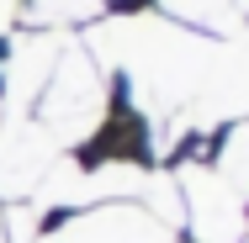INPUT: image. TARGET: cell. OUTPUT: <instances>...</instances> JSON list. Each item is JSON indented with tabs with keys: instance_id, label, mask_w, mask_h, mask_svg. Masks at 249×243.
Segmentation results:
<instances>
[{
	"instance_id": "9c48e42d",
	"label": "cell",
	"mask_w": 249,
	"mask_h": 243,
	"mask_svg": "<svg viewBox=\"0 0 249 243\" xmlns=\"http://www.w3.org/2000/svg\"><path fill=\"white\" fill-rule=\"evenodd\" d=\"M212 175H217L228 191L239 195V201L249 195V122H239V127L228 132V143H223V153H217Z\"/></svg>"
},
{
	"instance_id": "6da1fadb",
	"label": "cell",
	"mask_w": 249,
	"mask_h": 243,
	"mask_svg": "<svg viewBox=\"0 0 249 243\" xmlns=\"http://www.w3.org/2000/svg\"><path fill=\"white\" fill-rule=\"evenodd\" d=\"M80 48L96 58V69H127L138 111L164 122L196 100L217 43L164 16H117V21L90 27Z\"/></svg>"
},
{
	"instance_id": "7a4b0ae2",
	"label": "cell",
	"mask_w": 249,
	"mask_h": 243,
	"mask_svg": "<svg viewBox=\"0 0 249 243\" xmlns=\"http://www.w3.org/2000/svg\"><path fill=\"white\" fill-rule=\"evenodd\" d=\"M37 100H43L37 127L48 132L53 143H85L106 122V80H101L96 58L80 48V43L64 37L58 64H53V74H48V85H43Z\"/></svg>"
},
{
	"instance_id": "7c38bea8",
	"label": "cell",
	"mask_w": 249,
	"mask_h": 243,
	"mask_svg": "<svg viewBox=\"0 0 249 243\" xmlns=\"http://www.w3.org/2000/svg\"><path fill=\"white\" fill-rule=\"evenodd\" d=\"M233 11H239V16H249V0H233Z\"/></svg>"
},
{
	"instance_id": "277c9868",
	"label": "cell",
	"mask_w": 249,
	"mask_h": 243,
	"mask_svg": "<svg viewBox=\"0 0 249 243\" xmlns=\"http://www.w3.org/2000/svg\"><path fill=\"white\" fill-rule=\"evenodd\" d=\"M228 116H249V27H239L223 48L212 53V69L201 80L196 100L186 106V127H212Z\"/></svg>"
},
{
	"instance_id": "8992f818",
	"label": "cell",
	"mask_w": 249,
	"mask_h": 243,
	"mask_svg": "<svg viewBox=\"0 0 249 243\" xmlns=\"http://www.w3.org/2000/svg\"><path fill=\"white\" fill-rule=\"evenodd\" d=\"M58 143L37 127V116H11L0 127V195L21 201L37 191V180L53 169Z\"/></svg>"
},
{
	"instance_id": "ba28073f",
	"label": "cell",
	"mask_w": 249,
	"mask_h": 243,
	"mask_svg": "<svg viewBox=\"0 0 249 243\" xmlns=\"http://www.w3.org/2000/svg\"><path fill=\"white\" fill-rule=\"evenodd\" d=\"M159 11L175 16L180 27H201V32H217V37H233L244 27L233 0H159Z\"/></svg>"
},
{
	"instance_id": "30bf717a",
	"label": "cell",
	"mask_w": 249,
	"mask_h": 243,
	"mask_svg": "<svg viewBox=\"0 0 249 243\" xmlns=\"http://www.w3.org/2000/svg\"><path fill=\"white\" fill-rule=\"evenodd\" d=\"M101 0H27V11H32V21H43V27H64V21H80V16H90Z\"/></svg>"
},
{
	"instance_id": "4fadbf2b",
	"label": "cell",
	"mask_w": 249,
	"mask_h": 243,
	"mask_svg": "<svg viewBox=\"0 0 249 243\" xmlns=\"http://www.w3.org/2000/svg\"><path fill=\"white\" fill-rule=\"evenodd\" d=\"M0 243H5V233H0Z\"/></svg>"
},
{
	"instance_id": "3957f363",
	"label": "cell",
	"mask_w": 249,
	"mask_h": 243,
	"mask_svg": "<svg viewBox=\"0 0 249 243\" xmlns=\"http://www.w3.org/2000/svg\"><path fill=\"white\" fill-rule=\"evenodd\" d=\"M175 185H180V206H186V222H191L196 243H239L249 233L244 201L228 191L207 164H180Z\"/></svg>"
},
{
	"instance_id": "5b68a950",
	"label": "cell",
	"mask_w": 249,
	"mask_h": 243,
	"mask_svg": "<svg viewBox=\"0 0 249 243\" xmlns=\"http://www.w3.org/2000/svg\"><path fill=\"white\" fill-rule=\"evenodd\" d=\"M37 243H170V227L154 222L149 211L133 206V201H106V206L74 211L69 222H58Z\"/></svg>"
},
{
	"instance_id": "8fae6325",
	"label": "cell",
	"mask_w": 249,
	"mask_h": 243,
	"mask_svg": "<svg viewBox=\"0 0 249 243\" xmlns=\"http://www.w3.org/2000/svg\"><path fill=\"white\" fill-rule=\"evenodd\" d=\"M16 11H21V0H0V32H11V21H16Z\"/></svg>"
},
{
	"instance_id": "52a82bcc",
	"label": "cell",
	"mask_w": 249,
	"mask_h": 243,
	"mask_svg": "<svg viewBox=\"0 0 249 243\" xmlns=\"http://www.w3.org/2000/svg\"><path fill=\"white\" fill-rule=\"evenodd\" d=\"M58 48H64V32H21L16 48L5 58V100L16 106V116L43 96L53 64H58Z\"/></svg>"
}]
</instances>
